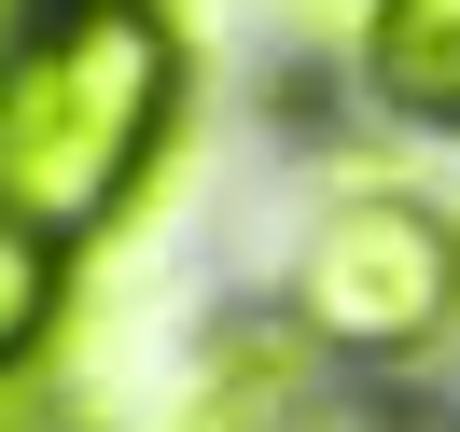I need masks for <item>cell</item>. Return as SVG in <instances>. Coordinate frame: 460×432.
<instances>
[{
    "label": "cell",
    "mask_w": 460,
    "mask_h": 432,
    "mask_svg": "<svg viewBox=\"0 0 460 432\" xmlns=\"http://www.w3.org/2000/svg\"><path fill=\"white\" fill-rule=\"evenodd\" d=\"M168 126H181L168 14H42V42L0 84V209L70 251L154 181Z\"/></svg>",
    "instance_id": "cell-1"
},
{
    "label": "cell",
    "mask_w": 460,
    "mask_h": 432,
    "mask_svg": "<svg viewBox=\"0 0 460 432\" xmlns=\"http://www.w3.org/2000/svg\"><path fill=\"white\" fill-rule=\"evenodd\" d=\"M293 321L321 348H363V363H404L460 321V237L432 224L419 196H335L293 251Z\"/></svg>",
    "instance_id": "cell-2"
},
{
    "label": "cell",
    "mask_w": 460,
    "mask_h": 432,
    "mask_svg": "<svg viewBox=\"0 0 460 432\" xmlns=\"http://www.w3.org/2000/svg\"><path fill=\"white\" fill-rule=\"evenodd\" d=\"M363 84L391 112H419V126H460V0H376Z\"/></svg>",
    "instance_id": "cell-3"
},
{
    "label": "cell",
    "mask_w": 460,
    "mask_h": 432,
    "mask_svg": "<svg viewBox=\"0 0 460 432\" xmlns=\"http://www.w3.org/2000/svg\"><path fill=\"white\" fill-rule=\"evenodd\" d=\"M42 321H57V237H29L0 209V376L42 363Z\"/></svg>",
    "instance_id": "cell-4"
},
{
    "label": "cell",
    "mask_w": 460,
    "mask_h": 432,
    "mask_svg": "<svg viewBox=\"0 0 460 432\" xmlns=\"http://www.w3.org/2000/svg\"><path fill=\"white\" fill-rule=\"evenodd\" d=\"M293 29H376V0H279Z\"/></svg>",
    "instance_id": "cell-5"
},
{
    "label": "cell",
    "mask_w": 460,
    "mask_h": 432,
    "mask_svg": "<svg viewBox=\"0 0 460 432\" xmlns=\"http://www.w3.org/2000/svg\"><path fill=\"white\" fill-rule=\"evenodd\" d=\"M29 42H42V29H29V0H0V84H14V57H29Z\"/></svg>",
    "instance_id": "cell-6"
},
{
    "label": "cell",
    "mask_w": 460,
    "mask_h": 432,
    "mask_svg": "<svg viewBox=\"0 0 460 432\" xmlns=\"http://www.w3.org/2000/svg\"><path fill=\"white\" fill-rule=\"evenodd\" d=\"M57 14H154V0H57Z\"/></svg>",
    "instance_id": "cell-7"
}]
</instances>
